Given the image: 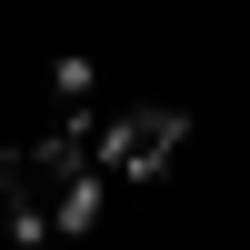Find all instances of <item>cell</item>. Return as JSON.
<instances>
[{
  "label": "cell",
  "instance_id": "1",
  "mask_svg": "<svg viewBox=\"0 0 250 250\" xmlns=\"http://www.w3.org/2000/svg\"><path fill=\"white\" fill-rule=\"evenodd\" d=\"M100 130H50L30 150H0V230L10 240H50V230H90L100 220V170H90Z\"/></svg>",
  "mask_w": 250,
  "mask_h": 250
},
{
  "label": "cell",
  "instance_id": "2",
  "mask_svg": "<svg viewBox=\"0 0 250 250\" xmlns=\"http://www.w3.org/2000/svg\"><path fill=\"white\" fill-rule=\"evenodd\" d=\"M180 140H190V110H130V120H110V130H100V160H110V170H130V180H160Z\"/></svg>",
  "mask_w": 250,
  "mask_h": 250
}]
</instances>
